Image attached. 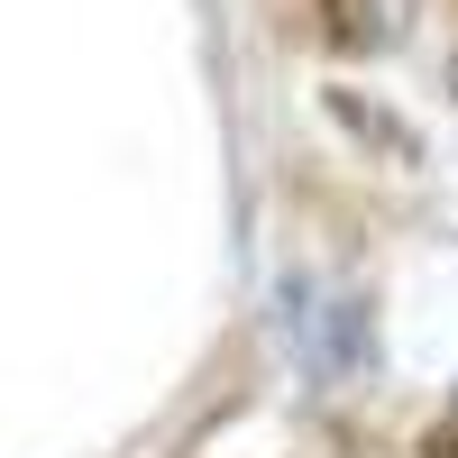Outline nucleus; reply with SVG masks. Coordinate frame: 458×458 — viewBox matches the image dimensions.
<instances>
[{
  "label": "nucleus",
  "mask_w": 458,
  "mask_h": 458,
  "mask_svg": "<svg viewBox=\"0 0 458 458\" xmlns=\"http://www.w3.org/2000/svg\"><path fill=\"white\" fill-rule=\"evenodd\" d=\"M422 458H458V422H440V431L422 440Z\"/></svg>",
  "instance_id": "f257e3e1"
}]
</instances>
